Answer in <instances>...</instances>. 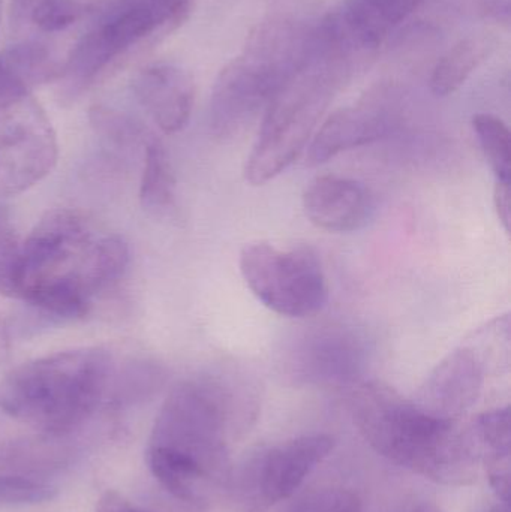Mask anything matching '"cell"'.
<instances>
[{
	"label": "cell",
	"instance_id": "6da1fadb",
	"mask_svg": "<svg viewBox=\"0 0 511 512\" xmlns=\"http://www.w3.org/2000/svg\"><path fill=\"white\" fill-rule=\"evenodd\" d=\"M248 385L237 373L179 382L156 415L147 463L180 501L200 502L230 475V438L249 409Z\"/></svg>",
	"mask_w": 511,
	"mask_h": 512
},
{
	"label": "cell",
	"instance_id": "7a4b0ae2",
	"mask_svg": "<svg viewBox=\"0 0 511 512\" xmlns=\"http://www.w3.org/2000/svg\"><path fill=\"white\" fill-rule=\"evenodd\" d=\"M129 256L122 237L99 234L83 213L51 210L20 245L17 298L51 325L84 318L122 279Z\"/></svg>",
	"mask_w": 511,
	"mask_h": 512
},
{
	"label": "cell",
	"instance_id": "3957f363",
	"mask_svg": "<svg viewBox=\"0 0 511 512\" xmlns=\"http://www.w3.org/2000/svg\"><path fill=\"white\" fill-rule=\"evenodd\" d=\"M351 408L365 441L390 462L444 486L476 480L482 450L473 429H459L458 421L437 417L378 384L357 388Z\"/></svg>",
	"mask_w": 511,
	"mask_h": 512
},
{
	"label": "cell",
	"instance_id": "277c9868",
	"mask_svg": "<svg viewBox=\"0 0 511 512\" xmlns=\"http://www.w3.org/2000/svg\"><path fill=\"white\" fill-rule=\"evenodd\" d=\"M113 355L104 348L56 352L21 364L0 384V409L42 435L66 438L110 394Z\"/></svg>",
	"mask_w": 511,
	"mask_h": 512
},
{
	"label": "cell",
	"instance_id": "5b68a950",
	"mask_svg": "<svg viewBox=\"0 0 511 512\" xmlns=\"http://www.w3.org/2000/svg\"><path fill=\"white\" fill-rule=\"evenodd\" d=\"M314 32L305 21L275 14L261 24L242 56L216 81L210 99V129L219 138L245 131L302 66Z\"/></svg>",
	"mask_w": 511,
	"mask_h": 512
},
{
	"label": "cell",
	"instance_id": "8992f818",
	"mask_svg": "<svg viewBox=\"0 0 511 512\" xmlns=\"http://www.w3.org/2000/svg\"><path fill=\"white\" fill-rule=\"evenodd\" d=\"M335 48L312 38L308 56L267 107L257 143L246 162V180L261 186L287 170L308 146L324 108L332 98L341 59Z\"/></svg>",
	"mask_w": 511,
	"mask_h": 512
},
{
	"label": "cell",
	"instance_id": "52a82bcc",
	"mask_svg": "<svg viewBox=\"0 0 511 512\" xmlns=\"http://www.w3.org/2000/svg\"><path fill=\"white\" fill-rule=\"evenodd\" d=\"M192 0H129L90 29L69 53L59 78L71 98L90 86L113 60L164 27L180 23Z\"/></svg>",
	"mask_w": 511,
	"mask_h": 512
},
{
	"label": "cell",
	"instance_id": "ba28073f",
	"mask_svg": "<svg viewBox=\"0 0 511 512\" xmlns=\"http://www.w3.org/2000/svg\"><path fill=\"white\" fill-rule=\"evenodd\" d=\"M239 264L252 294L278 315L308 318L323 310L329 300L323 265L311 248L249 243L240 252Z\"/></svg>",
	"mask_w": 511,
	"mask_h": 512
},
{
	"label": "cell",
	"instance_id": "9c48e42d",
	"mask_svg": "<svg viewBox=\"0 0 511 512\" xmlns=\"http://www.w3.org/2000/svg\"><path fill=\"white\" fill-rule=\"evenodd\" d=\"M335 447L332 436L305 435L272 445L251 457L237 478L243 502L254 510L291 498Z\"/></svg>",
	"mask_w": 511,
	"mask_h": 512
},
{
	"label": "cell",
	"instance_id": "30bf717a",
	"mask_svg": "<svg viewBox=\"0 0 511 512\" xmlns=\"http://www.w3.org/2000/svg\"><path fill=\"white\" fill-rule=\"evenodd\" d=\"M368 363V349L356 331L342 325H318L303 333L287 355L296 381L317 387L354 384Z\"/></svg>",
	"mask_w": 511,
	"mask_h": 512
},
{
	"label": "cell",
	"instance_id": "8fae6325",
	"mask_svg": "<svg viewBox=\"0 0 511 512\" xmlns=\"http://www.w3.org/2000/svg\"><path fill=\"white\" fill-rule=\"evenodd\" d=\"M425 0H347L321 32L342 53L377 48Z\"/></svg>",
	"mask_w": 511,
	"mask_h": 512
},
{
	"label": "cell",
	"instance_id": "7c38bea8",
	"mask_svg": "<svg viewBox=\"0 0 511 512\" xmlns=\"http://www.w3.org/2000/svg\"><path fill=\"white\" fill-rule=\"evenodd\" d=\"M485 381V366L474 349L450 352L426 379L414 402L437 417L458 421L476 403Z\"/></svg>",
	"mask_w": 511,
	"mask_h": 512
},
{
	"label": "cell",
	"instance_id": "4fadbf2b",
	"mask_svg": "<svg viewBox=\"0 0 511 512\" xmlns=\"http://www.w3.org/2000/svg\"><path fill=\"white\" fill-rule=\"evenodd\" d=\"M135 98L164 134H177L188 125L195 104V81L182 66L155 63L138 72Z\"/></svg>",
	"mask_w": 511,
	"mask_h": 512
},
{
	"label": "cell",
	"instance_id": "5bb4252c",
	"mask_svg": "<svg viewBox=\"0 0 511 512\" xmlns=\"http://www.w3.org/2000/svg\"><path fill=\"white\" fill-rule=\"evenodd\" d=\"M302 201L309 222L329 233L360 230L374 212L371 192L348 177H317L303 192Z\"/></svg>",
	"mask_w": 511,
	"mask_h": 512
},
{
	"label": "cell",
	"instance_id": "9a60e30c",
	"mask_svg": "<svg viewBox=\"0 0 511 512\" xmlns=\"http://www.w3.org/2000/svg\"><path fill=\"white\" fill-rule=\"evenodd\" d=\"M395 114L380 102L342 108L323 123L306 153V167H317L339 153L381 140L392 131Z\"/></svg>",
	"mask_w": 511,
	"mask_h": 512
},
{
	"label": "cell",
	"instance_id": "2e32d148",
	"mask_svg": "<svg viewBox=\"0 0 511 512\" xmlns=\"http://www.w3.org/2000/svg\"><path fill=\"white\" fill-rule=\"evenodd\" d=\"M59 159L56 132L0 143V198L17 197L51 174Z\"/></svg>",
	"mask_w": 511,
	"mask_h": 512
},
{
	"label": "cell",
	"instance_id": "e0dca14e",
	"mask_svg": "<svg viewBox=\"0 0 511 512\" xmlns=\"http://www.w3.org/2000/svg\"><path fill=\"white\" fill-rule=\"evenodd\" d=\"M72 445L59 436L39 435L0 441V474L32 478L53 474L71 465ZM35 480V478H33Z\"/></svg>",
	"mask_w": 511,
	"mask_h": 512
},
{
	"label": "cell",
	"instance_id": "ac0fdd59",
	"mask_svg": "<svg viewBox=\"0 0 511 512\" xmlns=\"http://www.w3.org/2000/svg\"><path fill=\"white\" fill-rule=\"evenodd\" d=\"M497 44L495 36L480 33V35L467 36L453 45L438 60L432 71L431 81H429L432 93L438 98H446L458 92L477 68L488 60Z\"/></svg>",
	"mask_w": 511,
	"mask_h": 512
},
{
	"label": "cell",
	"instance_id": "d6986e66",
	"mask_svg": "<svg viewBox=\"0 0 511 512\" xmlns=\"http://www.w3.org/2000/svg\"><path fill=\"white\" fill-rule=\"evenodd\" d=\"M143 173L140 182V203L150 215L170 213L176 204V176L164 144L155 135L144 147Z\"/></svg>",
	"mask_w": 511,
	"mask_h": 512
},
{
	"label": "cell",
	"instance_id": "ffe728a7",
	"mask_svg": "<svg viewBox=\"0 0 511 512\" xmlns=\"http://www.w3.org/2000/svg\"><path fill=\"white\" fill-rule=\"evenodd\" d=\"M86 6L78 0H12L11 23L15 29L33 26L42 33L68 29L83 17Z\"/></svg>",
	"mask_w": 511,
	"mask_h": 512
},
{
	"label": "cell",
	"instance_id": "44dd1931",
	"mask_svg": "<svg viewBox=\"0 0 511 512\" xmlns=\"http://www.w3.org/2000/svg\"><path fill=\"white\" fill-rule=\"evenodd\" d=\"M89 120L95 134L110 149L120 153L134 150L144 152L147 141L153 135L137 117L107 105L90 108Z\"/></svg>",
	"mask_w": 511,
	"mask_h": 512
},
{
	"label": "cell",
	"instance_id": "7402d4cb",
	"mask_svg": "<svg viewBox=\"0 0 511 512\" xmlns=\"http://www.w3.org/2000/svg\"><path fill=\"white\" fill-rule=\"evenodd\" d=\"M473 129L497 182L511 183V135L509 126L489 113L473 117Z\"/></svg>",
	"mask_w": 511,
	"mask_h": 512
},
{
	"label": "cell",
	"instance_id": "603a6c76",
	"mask_svg": "<svg viewBox=\"0 0 511 512\" xmlns=\"http://www.w3.org/2000/svg\"><path fill=\"white\" fill-rule=\"evenodd\" d=\"M480 447H485L482 454L485 463L510 462L511 453V418L510 408H498L485 412L477 418L473 427Z\"/></svg>",
	"mask_w": 511,
	"mask_h": 512
},
{
	"label": "cell",
	"instance_id": "cb8c5ba5",
	"mask_svg": "<svg viewBox=\"0 0 511 512\" xmlns=\"http://www.w3.org/2000/svg\"><path fill=\"white\" fill-rule=\"evenodd\" d=\"M20 243L11 224V216L0 204V294L17 298V265Z\"/></svg>",
	"mask_w": 511,
	"mask_h": 512
},
{
	"label": "cell",
	"instance_id": "d4e9b609",
	"mask_svg": "<svg viewBox=\"0 0 511 512\" xmlns=\"http://www.w3.org/2000/svg\"><path fill=\"white\" fill-rule=\"evenodd\" d=\"M54 496L56 489L44 481L0 474V507L42 504Z\"/></svg>",
	"mask_w": 511,
	"mask_h": 512
},
{
	"label": "cell",
	"instance_id": "484cf974",
	"mask_svg": "<svg viewBox=\"0 0 511 512\" xmlns=\"http://www.w3.org/2000/svg\"><path fill=\"white\" fill-rule=\"evenodd\" d=\"M290 512H362V502L350 490L324 489L300 499Z\"/></svg>",
	"mask_w": 511,
	"mask_h": 512
},
{
	"label": "cell",
	"instance_id": "4316f807",
	"mask_svg": "<svg viewBox=\"0 0 511 512\" xmlns=\"http://www.w3.org/2000/svg\"><path fill=\"white\" fill-rule=\"evenodd\" d=\"M495 209L504 230L509 233L511 225V188L510 183L495 182Z\"/></svg>",
	"mask_w": 511,
	"mask_h": 512
},
{
	"label": "cell",
	"instance_id": "83f0119b",
	"mask_svg": "<svg viewBox=\"0 0 511 512\" xmlns=\"http://www.w3.org/2000/svg\"><path fill=\"white\" fill-rule=\"evenodd\" d=\"M96 512H144L132 507L123 496L116 492H108L99 499Z\"/></svg>",
	"mask_w": 511,
	"mask_h": 512
},
{
	"label": "cell",
	"instance_id": "f1b7e54d",
	"mask_svg": "<svg viewBox=\"0 0 511 512\" xmlns=\"http://www.w3.org/2000/svg\"><path fill=\"white\" fill-rule=\"evenodd\" d=\"M483 11L486 15L503 24L510 21V0H483Z\"/></svg>",
	"mask_w": 511,
	"mask_h": 512
},
{
	"label": "cell",
	"instance_id": "f546056e",
	"mask_svg": "<svg viewBox=\"0 0 511 512\" xmlns=\"http://www.w3.org/2000/svg\"><path fill=\"white\" fill-rule=\"evenodd\" d=\"M414 512H441L438 511L437 508L432 507V505H422V507L417 508Z\"/></svg>",
	"mask_w": 511,
	"mask_h": 512
},
{
	"label": "cell",
	"instance_id": "4dcf8cb0",
	"mask_svg": "<svg viewBox=\"0 0 511 512\" xmlns=\"http://www.w3.org/2000/svg\"><path fill=\"white\" fill-rule=\"evenodd\" d=\"M2 6H3V0H0V20H2Z\"/></svg>",
	"mask_w": 511,
	"mask_h": 512
}]
</instances>
